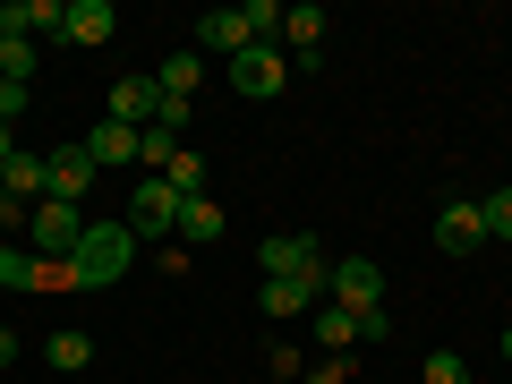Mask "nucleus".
Instances as JSON below:
<instances>
[{"label": "nucleus", "mask_w": 512, "mask_h": 384, "mask_svg": "<svg viewBox=\"0 0 512 384\" xmlns=\"http://www.w3.org/2000/svg\"><path fill=\"white\" fill-rule=\"evenodd\" d=\"M60 18H69V0H9V9H0V35H60Z\"/></svg>", "instance_id": "obj_12"}, {"label": "nucleus", "mask_w": 512, "mask_h": 384, "mask_svg": "<svg viewBox=\"0 0 512 384\" xmlns=\"http://www.w3.org/2000/svg\"><path fill=\"white\" fill-rule=\"evenodd\" d=\"M137 256H146V239L128 231V214L120 222H86V239H77V256H69V282L77 291H111Z\"/></svg>", "instance_id": "obj_1"}, {"label": "nucleus", "mask_w": 512, "mask_h": 384, "mask_svg": "<svg viewBox=\"0 0 512 384\" xmlns=\"http://www.w3.org/2000/svg\"><path fill=\"white\" fill-rule=\"evenodd\" d=\"M0 197H9V188H0Z\"/></svg>", "instance_id": "obj_31"}, {"label": "nucleus", "mask_w": 512, "mask_h": 384, "mask_svg": "<svg viewBox=\"0 0 512 384\" xmlns=\"http://www.w3.org/2000/svg\"><path fill=\"white\" fill-rule=\"evenodd\" d=\"M137 163H154V180H163V171L180 163V137H171V128H137Z\"/></svg>", "instance_id": "obj_21"}, {"label": "nucleus", "mask_w": 512, "mask_h": 384, "mask_svg": "<svg viewBox=\"0 0 512 384\" xmlns=\"http://www.w3.org/2000/svg\"><path fill=\"white\" fill-rule=\"evenodd\" d=\"M282 60H316L325 52V9H316V0H299V9H282Z\"/></svg>", "instance_id": "obj_8"}, {"label": "nucleus", "mask_w": 512, "mask_h": 384, "mask_svg": "<svg viewBox=\"0 0 512 384\" xmlns=\"http://www.w3.org/2000/svg\"><path fill=\"white\" fill-rule=\"evenodd\" d=\"M77 146L94 154V171H120V163H137V128H120V120H103V128H86Z\"/></svg>", "instance_id": "obj_14"}, {"label": "nucleus", "mask_w": 512, "mask_h": 384, "mask_svg": "<svg viewBox=\"0 0 512 384\" xmlns=\"http://www.w3.org/2000/svg\"><path fill=\"white\" fill-rule=\"evenodd\" d=\"M478 214H487V239H512V188H495V197H478Z\"/></svg>", "instance_id": "obj_24"}, {"label": "nucleus", "mask_w": 512, "mask_h": 384, "mask_svg": "<svg viewBox=\"0 0 512 384\" xmlns=\"http://www.w3.org/2000/svg\"><path fill=\"white\" fill-rule=\"evenodd\" d=\"M180 188H171V180H154V171H146V180H137V188H128V231H137V239H146V231H180Z\"/></svg>", "instance_id": "obj_6"}, {"label": "nucleus", "mask_w": 512, "mask_h": 384, "mask_svg": "<svg viewBox=\"0 0 512 384\" xmlns=\"http://www.w3.org/2000/svg\"><path fill=\"white\" fill-rule=\"evenodd\" d=\"M316 350H325V359H350V350H359V316H342L325 299V308H316Z\"/></svg>", "instance_id": "obj_16"}, {"label": "nucleus", "mask_w": 512, "mask_h": 384, "mask_svg": "<svg viewBox=\"0 0 512 384\" xmlns=\"http://www.w3.org/2000/svg\"><path fill=\"white\" fill-rule=\"evenodd\" d=\"M197 77H205V52H171L163 69H154V86H163L171 103H188V94H197Z\"/></svg>", "instance_id": "obj_17"}, {"label": "nucleus", "mask_w": 512, "mask_h": 384, "mask_svg": "<svg viewBox=\"0 0 512 384\" xmlns=\"http://www.w3.org/2000/svg\"><path fill=\"white\" fill-rule=\"evenodd\" d=\"M180 231H188V239H222L231 222H222V205H214V197H188V205H180Z\"/></svg>", "instance_id": "obj_20"}, {"label": "nucleus", "mask_w": 512, "mask_h": 384, "mask_svg": "<svg viewBox=\"0 0 512 384\" xmlns=\"http://www.w3.org/2000/svg\"><path fill=\"white\" fill-rule=\"evenodd\" d=\"M0 77H9V86L35 77V43H26V35H0Z\"/></svg>", "instance_id": "obj_22"}, {"label": "nucleus", "mask_w": 512, "mask_h": 384, "mask_svg": "<svg viewBox=\"0 0 512 384\" xmlns=\"http://www.w3.org/2000/svg\"><path fill=\"white\" fill-rule=\"evenodd\" d=\"M9 154H18V128H9V120H0V163H9Z\"/></svg>", "instance_id": "obj_28"}, {"label": "nucleus", "mask_w": 512, "mask_h": 384, "mask_svg": "<svg viewBox=\"0 0 512 384\" xmlns=\"http://www.w3.org/2000/svg\"><path fill=\"white\" fill-rule=\"evenodd\" d=\"M86 205H69V197H43L35 205V222H26V248H35V256H52V265H69V256H77V239H86Z\"/></svg>", "instance_id": "obj_2"}, {"label": "nucleus", "mask_w": 512, "mask_h": 384, "mask_svg": "<svg viewBox=\"0 0 512 384\" xmlns=\"http://www.w3.org/2000/svg\"><path fill=\"white\" fill-rule=\"evenodd\" d=\"M256 265H265V282H316V274H333L325 248H316L308 231H274L265 248H256Z\"/></svg>", "instance_id": "obj_4"}, {"label": "nucleus", "mask_w": 512, "mask_h": 384, "mask_svg": "<svg viewBox=\"0 0 512 384\" xmlns=\"http://www.w3.org/2000/svg\"><path fill=\"white\" fill-rule=\"evenodd\" d=\"M197 52H222V60L248 52V26H239V9H205V18H197Z\"/></svg>", "instance_id": "obj_15"}, {"label": "nucleus", "mask_w": 512, "mask_h": 384, "mask_svg": "<svg viewBox=\"0 0 512 384\" xmlns=\"http://www.w3.org/2000/svg\"><path fill=\"white\" fill-rule=\"evenodd\" d=\"M504 359H512V325H504Z\"/></svg>", "instance_id": "obj_30"}, {"label": "nucleus", "mask_w": 512, "mask_h": 384, "mask_svg": "<svg viewBox=\"0 0 512 384\" xmlns=\"http://www.w3.org/2000/svg\"><path fill=\"white\" fill-rule=\"evenodd\" d=\"M18 111H26V86H9V77H0V120L18 128Z\"/></svg>", "instance_id": "obj_27"}, {"label": "nucleus", "mask_w": 512, "mask_h": 384, "mask_svg": "<svg viewBox=\"0 0 512 384\" xmlns=\"http://www.w3.org/2000/svg\"><path fill=\"white\" fill-rule=\"evenodd\" d=\"M120 35V9H111V0H69V18H60V43H111Z\"/></svg>", "instance_id": "obj_9"}, {"label": "nucleus", "mask_w": 512, "mask_h": 384, "mask_svg": "<svg viewBox=\"0 0 512 384\" xmlns=\"http://www.w3.org/2000/svg\"><path fill=\"white\" fill-rule=\"evenodd\" d=\"M0 188L18 205H43L52 197V163H43V154H9V163H0Z\"/></svg>", "instance_id": "obj_13"}, {"label": "nucleus", "mask_w": 512, "mask_h": 384, "mask_svg": "<svg viewBox=\"0 0 512 384\" xmlns=\"http://www.w3.org/2000/svg\"><path fill=\"white\" fill-rule=\"evenodd\" d=\"M325 299H333L342 316H376V308H384V265H376V256H333Z\"/></svg>", "instance_id": "obj_3"}, {"label": "nucleus", "mask_w": 512, "mask_h": 384, "mask_svg": "<svg viewBox=\"0 0 512 384\" xmlns=\"http://www.w3.org/2000/svg\"><path fill=\"white\" fill-rule=\"evenodd\" d=\"M43 163H52V197H69V205H86V188L103 180L86 146H52V154H43Z\"/></svg>", "instance_id": "obj_10"}, {"label": "nucleus", "mask_w": 512, "mask_h": 384, "mask_svg": "<svg viewBox=\"0 0 512 384\" xmlns=\"http://www.w3.org/2000/svg\"><path fill=\"white\" fill-rule=\"evenodd\" d=\"M308 384H350V359H316V367H308Z\"/></svg>", "instance_id": "obj_26"}, {"label": "nucleus", "mask_w": 512, "mask_h": 384, "mask_svg": "<svg viewBox=\"0 0 512 384\" xmlns=\"http://www.w3.org/2000/svg\"><path fill=\"white\" fill-rule=\"evenodd\" d=\"M427 384H470V367H461V350H436V359H427Z\"/></svg>", "instance_id": "obj_25"}, {"label": "nucleus", "mask_w": 512, "mask_h": 384, "mask_svg": "<svg viewBox=\"0 0 512 384\" xmlns=\"http://www.w3.org/2000/svg\"><path fill=\"white\" fill-rule=\"evenodd\" d=\"M35 265L43 256L26 248V239H0V291H35Z\"/></svg>", "instance_id": "obj_18"}, {"label": "nucleus", "mask_w": 512, "mask_h": 384, "mask_svg": "<svg viewBox=\"0 0 512 384\" xmlns=\"http://www.w3.org/2000/svg\"><path fill=\"white\" fill-rule=\"evenodd\" d=\"M231 86L248 94V103H274V94L291 86V60H282V43H248V52L231 60Z\"/></svg>", "instance_id": "obj_5"}, {"label": "nucleus", "mask_w": 512, "mask_h": 384, "mask_svg": "<svg viewBox=\"0 0 512 384\" xmlns=\"http://www.w3.org/2000/svg\"><path fill=\"white\" fill-rule=\"evenodd\" d=\"M163 180H171V188H180V197H205V163H197V154H188V146H180V163H171V171H163Z\"/></svg>", "instance_id": "obj_23"}, {"label": "nucleus", "mask_w": 512, "mask_h": 384, "mask_svg": "<svg viewBox=\"0 0 512 384\" xmlns=\"http://www.w3.org/2000/svg\"><path fill=\"white\" fill-rule=\"evenodd\" d=\"M9 359H18V333H9V325H0V367H9Z\"/></svg>", "instance_id": "obj_29"}, {"label": "nucleus", "mask_w": 512, "mask_h": 384, "mask_svg": "<svg viewBox=\"0 0 512 384\" xmlns=\"http://www.w3.org/2000/svg\"><path fill=\"white\" fill-rule=\"evenodd\" d=\"M504 188H512V180H504Z\"/></svg>", "instance_id": "obj_32"}, {"label": "nucleus", "mask_w": 512, "mask_h": 384, "mask_svg": "<svg viewBox=\"0 0 512 384\" xmlns=\"http://www.w3.org/2000/svg\"><path fill=\"white\" fill-rule=\"evenodd\" d=\"M154 111H163V86H154V77H120V86H111V111H103V120H120V128H146Z\"/></svg>", "instance_id": "obj_11"}, {"label": "nucleus", "mask_w": 512, "mask_h": 384, "mask_svg": "<svg viewBox=\"0 0 512 384\" xmlns=\"http://www.w3.org/2000/svg\"><path fill=\"white\" fill-rule=\"evenodd\" d=\"M436 248H444V256H478V248H487V214H478L470 197L436 205Z\"/></svg>", "instance_id": "obj_7"}, {"label": "nucleus", "mask_w": 512, "mask_h": 384, "mask_svg": "<svg viewBox=\"0 0 512 384\" xmlns=\"http://www.w3.org/2000/svg\"><path fill=\"white\" fill-rule=\"evenodd\" d=\"M43 359H52V367H60V376H77V367H86V359H94V342H86V333H77V325H60V333H52V342H43Z\"/></svg>", "instance_id": "obj_19"}]
</instances>
